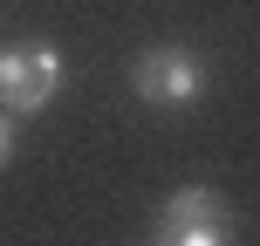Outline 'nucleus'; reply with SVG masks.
Returning a JSON list of instances; mask_svg holds the SVG:
<instances>
[{
    "label": "nucleus",
    "mask_w": 260,
    "mask_h": 246,
    "mask_svg": "<svg viewBox=\"0 0 260 246\" xmlns=\"http://www.w3.org/2000/svg\"><path fill=\"white\" fill-rule=\"evenodd\" d=\"M62 89V48L55 41H14L0 48V110L7 117H35Z\"/></svg>",
    "instance_id": "3"
},
{
    "label": "nucleus",
    "mask_w": 260,
    "mask_h": 246,
    "mask_svg": "<svg viewBox=\"0 0 260 246\" xmlns=\"http://www.w3.org/2000/svg\"><path fill=\"white\" fill-rule=\"evenodd\" d=\"M240 233V212L226 192L212 185H178V192L157 205V239L165 246H226Z\"/></svg>",
    "instance_id": "2"
},
{
    "label": "nucleus",
    "mask_w": 260,
    "mask_h": 246,
    "mask_svg": "<svg viewBox=\"0 0 260 246\" xmlns=\"http://www.w3.org/2000/svg\"><path fill=\"white\" fill-rule=\"evenodd\" d=\"M7 144H14V117L0 110V157H7Z\"/></svg>",
    "instance_id": "4"
},
{
    "label": "nucleus",
    "mask_w": 260,
    "mask_h": 246,
    "mask_svg": "<svg viewBox=\"0 0 260 246\" xmlns=\"http://www.w3.org/2000/svg\"><path fill=\"white\" fill-rule=\"evenodd\" d=\"M130 89L151 110H185L206 96V62L185 41H151L144 55H130Z\"/></svg>",
    "instance_id": "1"
}]
</instances>
